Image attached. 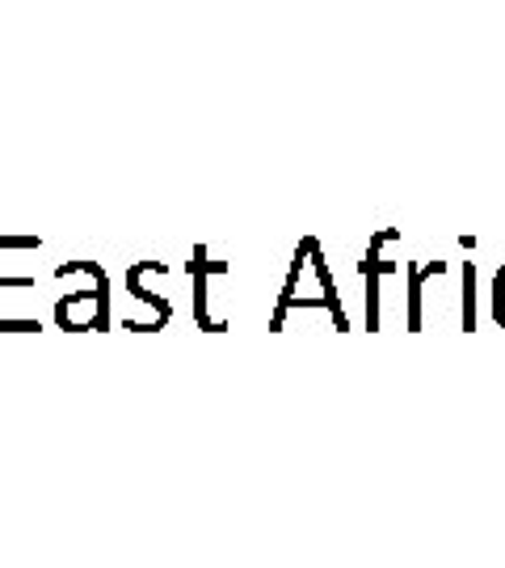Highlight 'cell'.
I'll list each match as a JSON object with an SVG mask.
<instances>
[{
  "label": "cell",
  "instance_id": "8",
  "mask_svg": "<svg viewBox=\"0 0 505 568\" xmlns=\"http://www.w3.org/2000/svg\"><path fill=\"white\" fill-rule=\"evenodd\" d=\"M459 328L476 333V262H459Z\"/></svg>",
  "mask_w": 505,
  "mask_h": 568
},
{
  "label": "cell",
  "instance_id": "5",
  "mask_svg": "<svg viewBox=\"0 0 505 568\" xmlns=\"http://www.w3.org/2000/svg\"><path fill=\"white\" fill-rule=\"evenodd\" d=\"M164 278H169L164 262H135L127 270V295L140 307H148V333H161L173 321V304L156 291V283H164Z\"/></svg>",
  "mask_w": 505,
  "mask_h": 568
},
{
  "label": "cell",
  "instance_id": "4",
  "mask_svg": "<svg viewBox=\"0 0 505 568\" xmlns=\"http://www.w3.org/2000/svg\"><path fill=\"white\" fill-rule=\"evenodd\" d=\"M228 274H232V265L211 257V248L194 244V253H190V286H194V325L202 333H228V316L215 312V291H211V283L228 278Z\"/></svg>",
  "mask_w": 505,
  "mask_h": 568
},
{
  "label": "cell",
  "instance_id": "3",
  "mask_svg": "<svg viewBox=\"0 0 505 568\" xmlns=\"http://www.w3.org/2000/svg\"><path fill=\"white\" fill-rule=\"evenodd\" d=\"M392 244H401V227H384V232H375L371 244H366L363 262H358V274H363V304H366V328L371 333H380V321H384V295H380V283H384L387 274H401V262H392L387 257V248Z\"/></svg>",
  "mask_w": 505,
  "mask_h": 568
},
{
  "label": "cell",
  "instance_id": "2",
  "mask_svg": "<svg viewBox=\"0 0 505 568\" xmlns=\"http://www.w3.org/2000/svg\"><path fill=\"white\" fill-rule=\"evenodd\" d=\"M55 283H68L55 300V325L63 333H105L110 328V278L98 262H60Z\"/></svg>",
  "mask_w": 505,
  "mask_h": 568
},
{
  "label": "cell",
  "instance_id": "7",
  "mask_svg": "<svg viewBox=\"0 0 505 568\" xmlns=\"http://www.w3.org/2000/svg\"><path fill=\"white\" fill-rule=\"evenodd\" d=\"M39 248H42L39 236H0V321H4V300L13 291H34L39 286L34 274H9L13 253H39Z\"/></svg>",
  "mask_w": 505,
  "mask_h": 568
},
{
  "label": "cell",
  "instance_id": "1",
  "mask_svg": "<svg viewBox=\"0 0 505 568\" xmlns=\"http://www.w3.org/2000/svg\"><path fill=\"white\" fill-rule=\"evenodd\" d=\"M312 307L329 312V321L337 325V333H350L342 291L333 283V270L324 262L321 241L316 236H303L295 244V257H291V274H286L279 300H274V312H270V333H283L291 312H312Z\"/></svg>",
  "mask_w": 505,
  "mask_h": 568
},
{
  "label": "cell",
  "instance_id": "6",
  "mask_svg": "<svg viewBox=\"0 0 505 568\" xmlns=\"http://www.w3.org/2000/svg\"><path fill=\"white\" fill-rule=\"evenodd\" d=\"M446 270H451V262H404L401 265V278H404V325H408V333H422L425 328V286L443 283Z\"/></svg>",
  "mask_w": 505,
  "mask_h": 568
},
{
  "label": "cell",
  "instance_id": "9",
  "mask_svg": "<svg viewBox=\"0 0 505 568\" xmlns=\"http://www.w3.org/2000/svg\"><path fill=\"white\" fill-rule=\"evenodd\" d=\"M493 321L497 328H505V265L493 274Z\"/></svg>",
  "mask_w": 505,
  "mask_h": 568
}]
</instances>
